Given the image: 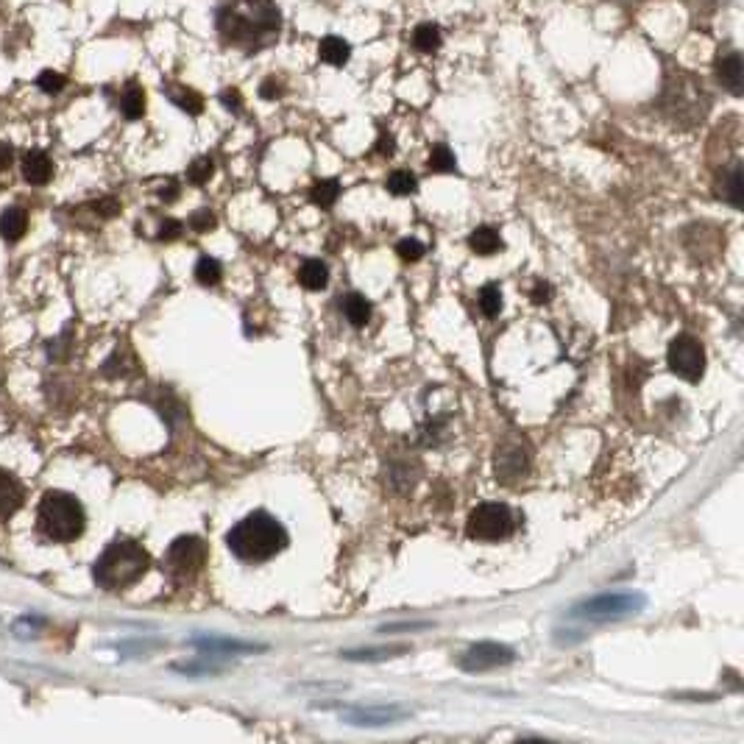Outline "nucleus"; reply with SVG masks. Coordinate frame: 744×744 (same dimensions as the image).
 Returning <instances> with one entry per match:
<instances>
[{
  "label": "nucleus",
  "mask_w": 744,
  "mask_h": 744,
  "mask_svg": "<svg viewBox=\"0 0 744 744\" xmlns=\"http://www.w3.org/2000/svg\"><path fill=\"white\" fill-rule=\"evenodd\" d=\"M215 26L226 45L251 53L279 40L282 14L274 0H223L215 12Z\"/></svg>",
  "instance_id": "1"
},
{
  "label": "nucleus",
  "mask_w": 744,
  "mask_h": 744,
  "mask_svg": "<svg viewBox=\"0 0 744 744\" xmlns=\"http://www.w3.org/2000/svg\"><path fill=\"white\" fill-rule=\"evenodd\" d=\"M290 544L288 530L282 522L271 516L268 510H254L246 519L226 533V547L232 549V555L246 563H265L276 558L279 552H285Z\"/></svg>",
  "instance_id": "2"
},
{
  "label": "nucleus",
  "mask_w": 744,
  "mask_h": 744,
  "mask_svg": "<svg viewBox=\"0 0 744 744\" xmlns=\"http://www.w3.org/2000/svg\"><path fill=\"white\" fill-rule=\"evenodd\" d=\"M151 558L137 541H115L104 549V555L95 561V583L106 591H123V588L134 586L140 577L148 572Z\"/></svg>",
  "instance_id": "3"
},
{
  "label": "nucleus",
  "mask_w": 744,
  "mask_h": 744,
  "mask_svg": "<svg viewBox=\"0 0 744 744\" xmlns=\"http://www.w3.org/2000/svg\"><path fill=\"white\" fill-rule=\"evenodd\" d=\"M37 522H40L42 536L67 544L76 541L87 527V516L76 496L65 494V491H48L40 499L37 508Z\"/></svg>",
  "instance_id": "4"
},
{
  "label": "nucleus",
  "mask_w": 744,
  "mask_h": 744,
  "mask_svg": "<svg viewBox=\"0 0 744 744\" xmlns=\"http://www.w3.org/2000/svg\"><path fill=\"white\" fill-rule=\"evenodd\" d=\"M647 597L639 591H608V594H597L591 600L580 602L572 608V619H583V622H616L644 611Z\"/></svg>",
  "instance_id": "5"
},
{
  "label": "nucleus",
  "mask_w": 744,
  "mask_h": 744,
  "mask_svg": "<svg viewBox=\"0 0 744 744\" xmlns=\"http://www.w3.org/2000/svg\"><path fill=\"white\" fill-rule=\"evenodd\" d=\"M466 530L477 541H502L513 533V513L502 502H483L469 513Z\"/></svg>",
  "instance_id": "6"
},
{
  "label": "nucleus",
  "mask_w": 744,
  "mask_h": 744,
  "mask_svg": "<svg viewBox=\"0 0 744 744\" xmlns=\"http://www.w3.org/2000/svg\"><path fill=\"white\" fill-rule=\"evenodd\" d=\"M666 363L672 368V374H678L686 382H700L705 374V349L703 343L692 335H678L669 343L666 352Z\"/></svg>",
  "instance_id": "7"
},
{
  "label": "nucleus",
  "mask_w": 744,
  "mask_h": 744,
  "mask_svg": "<svg viewBox=\"0 0 744 744\" xmlns=\"http://www.w3.org/2000/svg\"><path fill=\"white\" fill-rule=\"evenodd\" d=\"M207 563V544L198 536H182L176 538L168 547V555H165V566L173 577H196Z\"/></svg>",
  "instance_id": "8"
},
{
  "label": "nucleus",
  "mask_w": 744,
  "mask_h": 744,
  "mask_svg": "<svg viewBox=\"0 0 744 744\" xmlns=\"http://www.w3.org/2000/svg\"><path fill=\"white\" fill-rule=\"evenodd\" d=\"M513 650L505 647V644H496V641H480L469 647L466 653L457 658V666L463 672H485V669H496V666H508L513 664Z\"/></svg>",
  "instance_id": "9"
},
{
  "label": "nucleus",
  "mask_w": 744,
  "mask_h": 744,
  "mask_svg": "<svg viewBox=\"0 0 744 744\" xmlns=\"http://www.w3.org/2000/svg\"><path fill=\"white\" fill-rule=\"evenodd\" d=\"M527 466H530V457L524 452L522 444L516 441H505L502 446H496V457H494V471L496 480L502 483H513L527 474Z\"/></svg>",
  "instance_id": "10"
},
{
  "label": "nucleus",
  "mask_w": 744,
  "mask_h": 744,
  "mask_svg": "<svg viewBox=\"0 0 744 744\" xmlns=\"http://www.w3.org/2000/svg\"><path fill=\"white\" fill-rule=\"evenodd\" d=\"M407 711L399 705H368V708H349L343 714V722L357 725V728H382L405 719Z\"/></svg>",
  "instance_id": "11"
},
{
  "label": "nucleus",
  "mask_w": 744,
  "mask_h": 744,
  "mask_svg": "<svg viewBox=\"0 0 744 744\" xmlns=\"http://www.w3.org/2000/svg\"><path fill=\"white\" fill-rule=\"evenodd\" d=\"M201 653L209 655H237V653H262V644H251V641H237V639H215V636H201L193 639Z\"/></svg>",
  "instance_id": "12"
},
{
  "label": "nucleus",
  "mask_w": 744,
  "mask_h": 744,
  "mask_svg": "<svg viewBox=\"0 0 744 744\" xmlns=\"http://www.w3.org/2000/svg\"><path fill=\"white\" fill-rule=\"evenodd\" d=\"M23 176H26L28 184H48L53 176V162L51 157L45 154V151H28L26 157H23Z\"/></svg>",
  "instance_id": "13"
},
{
  "label": "nucleus",
  "mask_w": 744,
  "mask_h": 744,
  "mask_svg": "<svg viewBox=\"0 0 744 744\" xmlns=\"http://www.w3.org/2000/svg\"><path fill=\"white\" fill-rule=\"evenodd\" d=\"M717 76H719V81H722V87H725V90H731L733 95H742V76H744L742 56H739L736 51L725 53V56L717 62Z\"/></svg>",
  "instance_id": "14"
},
{
  "label": "nucleus",
  "mask_w": 744,
  "mask_h": 744,
  "mask_svg": "<svg viewBox=\"0 0 744 744\" xmlns=\"http://www.w3.org/2000/svg\"><path fill=\"white\" fill-rule=\"evenodd\" d=\"M23 505V485L9 471H0V519H9Z\"/></svg>",
  "instance_id": "15"
},
{
  "label": "nucleus",
  "mask_w": 744,
  "mask_h": 744,
  "mask_svg": "<svg viewBox=\"0 0 744 744\" xmlns=\"http://www.w3.org/2000/svg\"><path fill=\"white\" fill-rule=\"evenodd\" d=\"M340 310L346 315V321L352 324V327H366L368 321H371V301L366 296H360V293H349V296H343L340 301Z\"/></svg>",
  "instance_id": "16"
},
{
  "label": "nucleus",
  "mask_w": 744,
  "mask_h": 744,
  "mask_svg": "<svg viewBox=\"0 0 744 744\" xmlns=\"http://www.w3.org/2000/svg\"><path fill=\"white\" fill-rule=\"evenodd\" d=\"M28 229V215L23 207H9L3 215H0V237L9 240V243H17L20 237L26 235Z\"/></svg>",
  "instance_id": "17"
},
{
  "label": "nucleus",
  "mask_w": 744,
  "mask_h": 744,
  "mask_svg": "<svg viewBox=\"0 0 744 744\" xmlns=\"http://www.w3.org/2000/svg\"><path fill=\"white\" fill-rule=\"evenodd\" d=\"M168 98L173 104L184 109L187 115H201L204 112V98L198 95L196 90H190V87H182V84H168Z\"/></svg>",
  "instance_id": "18"
},
{
  "label": "nucleus",
  "mask_w": 744,
  "mask_h": 744,
  "mask_svg": "<svg viewBox=\"0 0 744 744\" xmlns=\"http://www.w3.org/2000/svg\"><path fill=\"white\" fill-rule=\"evenodd\" d=\"M469 246L474 254L491 257V254H496V251L502 248V237H499V232L491 229V226H480V229H474L469 235Z\"/></svg>",
  "instance_id": "19"
},
{
  "label": "nucleus",
  "mask_w": 744,
  "mask_h": 744,
  "mask_svg": "<svg viewBox=\"0 0 744 744\" xmlns=\"http://www.w3.org/2000/svg\"><path fill=\"white\" fill-rule=\"evenodd\" d=\"M318 53H321V62H327L332 67H343L349 62V42L340 40V37H324L321 45H318Z\"/></svg>",
  "instance_id": "20"
},
{
  "label": "nucleus",
  "mask_w": 744,
  "mask_h": 744,
  "mask_svg": "<svg viewBox=\"0 0 744 744\" xmlns=\"http://www.w3.org/2000/svg\"><path fill=\"white\" fill-rule=\"evenodd\" d=\"M299 282L307 290H324L329 285V268L321 260H307L299 268Z\"/></svg>",
  "instance_id": "21"
},
{
  "label": "nucleus",
  "mask_w": 744,
  "mask_h": 744,
  "mask_svg": "<svg viewBox=\"0 0 744 744\" xmlns=\"http://www.w3.org/2000/svg\"><path fill=\"white\" fill-rule=\"evenodd\" d=\"M120 112H123V118L126 120H140L145 112V92L140 84H134L131 81L129 87L123 90L120 95Z\"/></svg>",
  "instance_id": "22"
},
{
  "label": "nucleus",
  "mask_w": 744,
  "mask_h": 744,
  "mask_svg": "<svg viewBox=\"0 0 744 744\" xmlns=\"http://www.w3.org/2000/svg\"><path fill=\"white\" fill-rule=\"evenodd\" d=\"M441 42H444L441 28L432 26V23H421V26L413 31V45H416V51L421 53H435L441 48Z\"/></svg>",
  "instance_id": "23"
},
{
  "label": "nucleus",
  "mask_w": 744,
  "mask_h": 744,
  "mask_svg": "<svg viewBox=\"0 0 744 744\" xmlns=\"http://www.w3.org/2000/svg\"><path fill=\"white\" fill-rule=\"evenodd\" d=\"M340 196V182L338 179H321V182L313 184V190H310V201H313L315 207L329 209Z\"/></svg>",
  "instance_id": "24"
},
{
  "label": "nucleus",
  "mask_w": 744,
  "mask_h": 744,
  "mask_svg": "<svg viewBox=\"0 0 744 744\" xmlns=\"http://www.w3.org/2000/svg\"><path fill=\"white\" fill-rule=\"evenodd\" d=\"M722 196H725V201H728L731 207L742 209V204H744V179H742V168H739V165H733L731 173L725 176Z\"/></svg>",
  "instance_id": "25"
},
{
  "label": "nucleus",
  "mask_w": 744,
  "mask_h": 744,
  "mask_svg": "<svg viewBox=\"0 0 744 744\" xmlns=\"http://www.w3.org/2000/svg\"><path fill=\"white\" fill-rule=\"evenodd\" d=\"M410 647L396 644V647H377V650H349L343 653L346 661H385V658H396L399 653H407Z\"/></svg>",
  "instance_id": "26"
},
{
  "label": "nucleus",
  "mask_w": 744,
  "mask_h": 744,
  "mask_svg": "<svg viewBox=\"0 0 744 744\" xmlns=\"http://www.w3.org/2000/svg\"><path fill=\"white\" fill-rule=\"evenodd\" d=\"M388 190L393 196H413L418 190V179L410 170H393L388 176Z\"/></svg>",
  "instance_id": "27"
},
{
  "label": "nucleus",
  "mask_w": 744,
  "mask_h": 744,
  "mask_svg": "<svg viewBox=\"0 0 744 744\" xmlns=\"http://www.w3.org/2000/svg\"><path fill=\"white\" fill-rule=\"evenodd\" d=\"M430 170L432 173H455L457 170V159L452 154V148L449 145H435L430 154Z\"/></svg>",
  "instance_id": "28"
},
{
  "label": "nucleus",
  "mask_w": 744,
  "mask_h": 744,
  "mask_svg": "<svg viewBox=\"0 0 744 744\" xmlns=\"http://www.w3.org/2000/svg\"><path fill=\"white\" fill-rule=\"evenodd\" d=\"M221 276H223V268H221V262L215 260V257H201V260L196 262V279L201 282V285L212 288V285H218V282H221Z\"/></svg>",
  "instance_id": "29"
},
{
  "label": "nucleus",
  "mask_w": 744,
  "mask_h": 744,
  "mask_svg": "<svg viewBox=\"0 0 744 744\" xmlns=\"http://www.w3.org/2000/svg\"><path fill=\"white\" fill-rule=\"evenodd\" d=\"M477 304H480L483 315L496 318V315L502 313V290L496 288V285H485V288L480 290V299H477Z\"/></svg>",
  "instance_id": "30"
},
{
  "label": "nucleus",
  "mask_w": 744,
  "mask_h": 744,
  "mask_svg": "<svg viewBox=\"0 0 744 744\" xmlns=\"http://www.w3.org/2000/svg\"><path fill=\"white\" fill-rule=\"evenodd\" d=\"M67 79L62 73H56V70H42L40 76H37V87L42 92H48V95H56V92L65 90Z\"/></svg>",
  "instance_id": "31"
},
{
  "label": "nucleus",
  "mask_w": 744,
  "mask_h": 744,
  "mask_svg": "<svg viewBox=\"0 0 744 744\" xmlns=\"http://www.w3.org/2000/svg\"><path fill=\"white\" fill-rule=\"evenodd\" d=\"M212 170H215V165H212V159L209 157H198L190 168H187V179L193 184H207L209 182V176H212Z\"/></svg>",
  "instance_id": "32"
},
{
  "label": "nucleus",
  "mask_w": 744,
  "mask_h": 744,
  "mask_svg": "<svg viewBox=\"0 0 744 744\" xmlns=\"http://www.w3.org/2000/svg\"><path fill=\"white\" fill-rule=\"evenodd\" d=\"M396 254H399L402 260L416 262L424 257V246H421L418 240H413V237H405V240H399V243H396Z\"/></svg>",
  "instance_id": "33"
},
{
  "label": "nucleus",
  "mask_w": 744,
  "mask_h": 744,
  "mask_svg": "<svg viewBox=\"0 0 744 744\" xmlns=\"http://www.w3.org/2000/svg\"><path fill=\"white\" fill-rule=\"evenodd\" d=\"M173 669L179 672H187V675H221L226 666L223 664H212V661H198V664H176Z\"/></svg>",
  "instance_id": "34"
},
{
  "label": "nucleus",
  "mask_w": 744,
  "mask_h": 744,
  "mask_svg": "<svg viewBox=\"0 0 744 744\" xmlns=\"http://www.w3.org/2000/svg\"><path fill=\"white\" fill-rule=\"evenodd\" d=\"M432 627V622H396V625L379 627V633H413V630H424Z\"/></svg>",
  "instance_id": "35"
},
{
  "label": "nucleus",
  "mask_w": 744,
  "mask_h": 744,
  "mask_svg": "<svg viewBox=\"0 0 744 744\" xmlns=\"http://www.w3.org/2000/svg\"><path fill=\"white\" fill-rule=\"evenodd\" d=\"M190 226H193L196 232H209V229L215 226V215H212L209 209H201V212H196V215L190 218Z\"/></svg>",
  "instance_id": "36"
},
{
  "label": "nucleus",
  "mask_w": 744,
  "mask_h": 744,
  "mask_svg": "<svg viewBox=\"0 0 744 744\" xmlns=\"http://www.w3.org/2000/svg\"><path fill=\"white\" fill-rule=\"evenodd\" d=\"M182 229V221L168 218V221H162V226H159V240H176V237L182 235Z\"/></svg>",
  "instance_id": "37"
},
{
  "label": "nucleus",
  "mask_w": 744,
  "mask_h": 744,
  "mask_svg": "<svg viewBox=\"0 0 744 744\" xmlns=\"http://www.w3.org/2000/svg\"><path fill=\"white\" fill-rule=\"evenodd\" d=\"M92 209H95L98 215H104V218H112V215H118L120 212V204L115 198H101V201L92 204Z\"/></svg>",
  "instance_id": "38"
},
{
  "label": "nucleus",
  "mask_w": 744,
  "mask_h": 744,
  "mask_svg": "<svg viewBox=\"0 0 744 744\" xmlns=\"http://www.w3.org/2000/svg\"><path fill=\"white\" fill-rule=\"evenodd\" d=\"M221 104L226 106V109H232V112H237V109L243 106V98H240V92H237L235 87H229V90H223L221 92Z\"/></svg>",
  "instance_id": "39"
},
{
  "label": "nucleus",
  "mask_w": 744,
  "mask_h": 744,
  "mask_svg": "<svg viewBox=\"0 0 744 744\" xmlns=\"http://www.w3.org/2000/svg\"><path fill=\"white\" fill-rule=\"evenodd\" d=\"M260 95H262V98H265V101H274V98H279V95H282V84H279V81H276V79L262 81Z\"/></svg>",
  "instance_id": "40"
},
{
  "label": "nucleus",
  "mask_w": 744,
  "mask_h": 744,
  "mask_svg": "<svg viewBox=\"0 0 744 744\" xmlns=\"http://www.w3.org/2000/svg\"><path fill=\"white\" fill-rule=\"evenodd\" d=\"M14 159V148L9 143H0V173H6Z\"/></svg>",
  "instance_id": "41"
},
{
  "label": "nucleus",
  "mask_w": 744,
  "mask_h": 744,
  "mask_svg": "<svg viewBox=\"0 0 744 744\" xmlns=\"http://www.w3.org/2000/svg\"><path fill=\"white\" fill-rule=\"evenodd\" d=\"M549 296H552V288H549L547 282H538L536 288H533V301L536 304H547Z\"/></svg>",
  "instance_id": "42"
},
{
  "label": "nucleus",
  "mask_w": 744,
  "mask_h": 744,
  "mask_svg": "<svg viewBox=\"0 0 744 744\" xmlns=\"http://www.w3.org/2000/svg\"><path fill=\"white\" fill-rule=\"evenodd\" d=\"M377 151L382 154V157H391V154H393V137H391V134H385V131L379 134Z\"/></svg>",
  "instance_id": "43"
}]
</instances>
